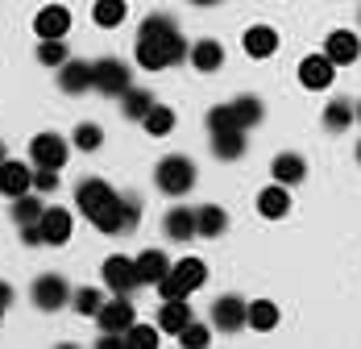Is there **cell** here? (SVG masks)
I'll list each match as a JSON object with an SVG mask.
<instances>
[{"instance_id":"23","label":"cell","mask_w":361,"mask_h":349,"mask_svg":"<svg viewBox=\"0 0 361 349\" xmlns=\"http://www.w3.org/2000/svg\"><path fill=\"white\" fill-rule=\"evenodd\" d=\"M162 229H166L171 242H191V237H200V233H195V208H171L162 216Z\"/></svg>"},{"instance_id":"24","label":"cell","mask_w":361,"mask_h":349,"mask_svg":"<svg viewBox=\"0 0 361 349\" xmlns=\"http://www.w3.org/2000/svg\"><path fill=\"white\" fill-rule=\"evenodd\" d=\"M270 174H274V183L295 187V183H303V179H307V158H303V154H279V158H274V167H270Z\"/></svg>"},{"instance_id":"7","label":"cell","mask_w":361,"mask_h":349,"mask_svg":"<svg viewBox=\"0 0 361 349\" xmlns=\"http://www.w3.org/2000/svg\"><path fill=\"white\" fill-rule=\"evenodd\" d=\"M100 275H104V287H109L112 295H129L133 287H142L137 258H125V254H112V258H104Z\"/></svg>"},{"instance_id":"6","label":"cell","mask_w":361,"mask_h":349,"mask_svg":"<svg viewBox=\"0 0 361 349\" xmlns=\"http://www.w3.org/2000/svg\"><path fill=\"white\" fill-rule=\"evenodd\" d=\"M67 158H71V141L63 138V134H37V138L30 141V162H34V167L63 171Z\"/></svg>"},{"instance_id":"9","label":"cell","mask_w":361,"mask_h":349,"mask_svg":"<svg viewBox=\"0 0 361 349\" xmlns=\"http://www.w3.org/2000/svg\"><path fill=\"white\" fill-rule=\"evenodd\" d=\"M96 320H100V333H121L125 337L137 324V308H133L129 295H112V300H104V308L96 312Z\"/></svg>"},{"instance_id":"12","label":"cell","mask_w":361,"mask_h":349,"mask_svg":"<svg viewBox=\"0 0 361 349\" xmlns=\"http://www.w3.org/2000/svg\"><path fill=\"white\" fill-rule=\"evenodd\" d=\"M332 79H336V63L328 54H307L299 63V83L307 92H324V88H332Z\"/></svg>"},{"instance_id":"1","label":"cell","mask_w":361,"mask_h":349,"mask_svg":"<svg viewBox=\"0 0 361 349\" xmlns=\"http://www.w3.org/2000/svg\"><path fill=\"white\" fill-rule=\"evenodd\" d=\"M75 208L83 212L100 233H109V237L133 233L137 220H142V200L137 196H121L104 179H83L75 187Z\"/></svg>"},{"instance_id":"40","label":"cell","mask_w":361,"mask_h":349,"mask_svg":"<svg viewBox=\"0 0 361 349\" xmlns=\"http://www.w3.org/2000/svg\"><path fill=\"white\" fill-rule=\"evenodd\" d=\"M21 242L25 245H42V229H37V225H21Z\"/></svg>"},{"instance_id":"5","label":"cell","mask_w":361,"mask_h":349,"mask_svg":"<svg viewBox=\"0 0 361 349\" xmlns=\"http://www.w3.org/2000/svg\"><path fill=\"white\" fill-rule=\"evenodd\" d=\"M92 83H96L100 96H116V100H121V96L133 88L129 63H121V59H96V63H92Z\"/></svg>"},{"instance_id":"10","label":"cell","mask_w":361,"mask_h":349,"mask_svg":"<svg viewBox=\"0 0 361 349\" xmlns=\"http://www.w3.org/2000/svg\"><path fill=\"white\" fill-rule=\"evenodd\" d=\"M37 229H42V245H67L71 242V233H75L71 208H54V204H46L42 220H37Z\"/></svg>"},{"instance_id":"37","label":"cell","mask_w":361,"mask_h":349,"mask_svg":"<svg viewBox=\"0 0 361 349\" xmlns=\"http://www.w3.org/2000/svg\"><path fill=\"white\" fill-rule=\"evenodd\" d=\"M179 345H187V349H208V345H212V329H208V324H200V320H191V324L179 333Z\"/></svg>"},{"instance_id":"44","label":"cell","mask_w":361,"mask_h":349,"mask_svg":"<svg viewBox=\"0 0 361 349\" xmlns=\"http://www.w3.org/2000/svg\"><path fill=\"white\" fill-rule=\"evenodd\" d=\"M357 121H361V105H357Z\"/></svg>"},{"instance_id":"32","label":"cell","mask_w":361,"mask_h":349,"mask_svg":"<svg viewBox=\"0 0 361 349\" xmlns=\"http://www.w3.org/2000/svg\"><path fill=\"white\" fill-rule=\"evenodd\" d=\"M67 59H71V50H67V42H63V37H46V42H37V63H42V67L59 71Z\"/></svg>"},{"instance_id":"27","label":"cell","mask_w":361,"mask_h":349,"mask_svg":"<svg viewBox=\"0 0 361 349\" xmlns=\"http://www.w3.org/2000/svg\"><path fill=\"white\" fill-rule=\"evenodd\" d=\"M142 129L149 134V138H166V134L175 129V108L154 105V108H149V112L142 117Z\"/></svg>"},{"instance_id":"8","label":"cell","mask_w":361,"mask_h":349,"mask_svg":"<svg viewBox=\"0 0 361 349\" xmlns=\"http://www.w3.org/2000/svg\"><path fill=\"white\" fill-rule=\"evenodd\" d=\"M30 295H34V308H42V312H59V308L71 304L75 291L67 287L63 275H37L34 287H30Z\"/></svg>"},{"instance_id":"34","label":"cell","mask_w":361,"mask_h":349,"mask_svg":"<svg viewBox=\"0 0 361 349\" xmlns=\"http://www.w3.org/2000/svg\"><path fill=\"white\" fill-rule=\"evenodd\" d=\"M71 146L75 150H83V154H96V150L104 146V129H100L96 121H83V125L71 134Z\"/></svg>"},{"instance_id":"26","label":"cell","mask_w":361,"mask_h":349,"mask_svg":"<svg viewBox=\"0 0 361 349\" xmlns=\"http://www.w3.org/2000/svg\"><path fill=\"white\" fill-rule=\"evenodd\" d=\"M125 17H129V4H125V0H96V4H92V21H96L100 30H116Z\"/></svg>"},{"instance_id":"38","label":"cell","mask_w":361,"mask_h":349,"mask_svg":"<svg viewBox=\"0 0 361 349\" xmlns=\"http://www.w3.org/2000/svg\"><path fill=\"white\" fill-rule=\"evenodd\" d=\"M208 129H212V134H220V129H241L237 117H233V105H216L212 108V112H208Z\"/></svg>"},{"instance_id":"42","label":"cell","mask_w":361,"mask_h":349,"mask_svg":"<svg viewBox=\"0 0 361 349\" xmlns=\"http://www.w3.org/2000/svg\"><path fill=\"white\" fill-rule=\"evenodd\" d=\"M4 158H8V150H4V141H0V162H4Z\"/></svg>"},{"instance_id":"33","label":"cell","mask_w":361,"mask_h":349,"mask_svg":"<svg viewBox=\"0 0 361 349\" xmlns=\"http://www.w3.org/2000/svg\"><path fill=\"white\" fill-rule=\"evenodd\" d=\"M42 212H46V204L37 200L34 191H25V196H17V200H13V220H17V225H37V220H42Z\"/></svg>"},{"instance_id":"30","label":"cell","mask_w":361,"mask_h":349,"mask_svg":"<svg viewBox=\"0 0 361 349\" xmlns=\"http://www.w3.org/2000/svg\"><path fill=\"white\" fill-rule=\"evenodd\" d=\"M353 121H357V105H349V100H332V105L324 108V129H332V134L349 129Z\"/></svg>"},{"instance_id":"45","label":"cell","mask_w":361,"mask_h":349,"mask_svg":"<svg viewBox=\"0 0 361 349\" xmlns=\"http://www.w3.org/2000/svg\"><path fill=\"white\" fill-rule=\"evenodd\" d=\"M0 320H4V308H0Z\"/></svg>"},{"instance_id":"43","label":"cell","mask_w":361,"mask_h":349,"mask_svg":"<svg viewBox=\"0 0 361 349\" xmlns=\"http://www.w3.org/2000/svg\"><path fill=\"white\" fill-rule=\"evenodd\" d=\"M357 162H361V141H357Z\"/></svg>"},{"instance_id":"13","label":"cell","mask_w":361,"mask_h":349,"mask_svg":"<svg viewBox=\"0 0 361 349\" xmlns=\"http://www.w3.org/2000/svg\"><path fill=\"white\" fill-rule=\"evenodd\" d=\"M25 191H34V171H30V162L4 158V162H0V196L17 200V196H25Z\"/></svg>"},{"instance_id":"11","label":"cell","mask_w":361,"mask_h":349,"mask_svg":"<svg viewBox=\"0 0 361 349\" xmlns=\"http://www.w3.org/2000/svg\"><path fill=\"white\" fill-rule=\"evenodd\" d=\"M212 324H216L220 333H237V329H245V324H250V304L237 300V295H220L216 304H212Z\"/></svg>"},{"instance_id":"4","label":"cell","mask_w":361,"mask_h":349,"mask_svg":"<svg viewBox=\"0 0 361 349\" xmlns=\"http://www.w3.org/2000/svg\"><path fill=\"white\" fill-rule=\"evenodd\" d=\"M195 179H200V171H195V162H191L187 154H171V158H162V162L154 167L158 191H162V196H175V200L195 187Z\"/></svg>"},{"instance_id":"41","label":"cell","mask_w":361,"mask_h":349,"mask_svg":"<svg viewBox=\"0 0 361 349\" xmlns=\"http://www.w3.org/2000/svg\"><path fill=\"white\" fill-rule=\"evenodd\" d=\"M13 295H17V291H13L8 283L0 279V308H8V304H13Z\"/></svg>"},{"instance_id":"29","label":"cell","mask_w":361,"mask_h":349,"mask_svg":"<svg viewBox=\"0 0 361 349\" xmlns=\"http://www.w3.org/2000/svg\"><path fill=\"white\" fill-rule=\"evenodd\" d=\"M154 105H158V100H154L145 88H129V92L121 96V112H125V121H142Z\"/></svg>"},{"instance_id":"15","label":"cell","mask_w":361,"mask_h":349,"mask_svg":"<svg viewBox=\"0 0 361 349\" xmlns=\"http://www.w3.org/2000/svg\"><path fill=\"white\" fill-rule=\"evenodd\" d=\"M324 54L336 63V67H349V63H357L361 59V42L353 30H332L324 42Z\"/></svg>"},{"instance_id":"39","label":"cell","mask_w":361,"mask_h":349,"mask_svg":"<svg viewBox=\"0 0 361 349\" xmlns=\"http://www.w3.org/2000/svg\"><path fill=\"white\" fill-rule=\"evenodd\" d=\"M59 187V171L50 167H34V191H54Z\"/></svg>"},{"instance_id":"20","label":"cell","mask_w":361,"mask_h":349,"mask_svg":"<svg viewBox=\"0 0 361 349\" xmlns=\"http://www.w3.org/2000/svg\"><path fill=\"white\" fill-rule=\"evenodd\" d=\"M245 129H220L212 134V154H216L220 162H237V158H245Z\"/></svg>"},{"instance_id":"22","label":"cell","mask_w":361,"mask_h":349,"mask_svg":"<svg viewBox=\"0 0 361 349\" xmlns=\"http://www.w3.org/2000/svg\"><path fill=\"white\" fill-rule=\"evenodd\" d=\"M166 271H171V258L162 249H142L137 254V275H142L145 287H158V283L166 279Z\"/></svg>"},{"instance_id":"28","label":"cell","mask_w":361,"mask_h":349,"mask_svg":"<svg viewBox=\"0 0 361 349\" xmlns=\"http://www.w3.org/2000/svg\"><path fill=\"white\" fill-rule=\"evenodd\" d=\"M250 329L253 333L279 329V304H274V300H253L250 304Z\"/></svg>"},{"instance_id":"17","label":"cell","mask_w":361,"mask_h":349,"mask_svg":"<svg viewBox=\"0 0 361 349\" xmlns=\"http://www.w3.org/2000/svg\"><path fill=\"white\" fill-rule=\"evenodd\" d=\"M59 88H63L67 96H83V92H92V88H96V83H92V63L67 59V63L59 67Z\"/></svg>"},{"instance_id":"31","label":"cell","mask_w":361,"mask_h":349,"mask_svg":"<svg viewBox=\"0 0 361 349\" xmlns=\"http://www.w3.org/2000/svg\"><path fill=\"white\" fill-rule=\"evenodd\" d=\"M233 117H237V125H241V129H253V125H262L266 108H262L257 96H237V100H233Z\"/></svg>"},{"instance_id":"16","label":"cell","mask_w":361,"mask_h":349,"mask_svg":"<svg viewBox=\"0 0 361 349\" xmlns=\"http://www.w3.org/2000/svg\"><path fill=\"white\" fill-rule=\"evenodd\" d=\"M187 59H191V67L200 71V75H212V71L224 67V46H220L216 37H200V42H191Z\"/></svg>"},{"instance_id":"2","label":"cell","mask_w":361,"mask_h":349,"mask_svg":"<svg viewBox=\"0 0 361 349\" xmlns=\"http://www.w3.org/2000/svg\"><path fill=\"white\" fill-rule=\"evenodd\" d=\"M187 37L179 34V25L166 17V13H149L142 21V30H137V46H133V54H137V67L145 71H166L183 63L187 59Z\"/></svg>"},{"instance_id":"35","label":"cell","mask_w":361,"mask_h":349,"mask_svg":"<svg viewBox=\"0 0 361 349\" xmlns=\"http://www.w3.org/2000/svg\"><path fill=\"white\" fill-rule=\"evenodd\" d=\"M158 324H133L125 333V349H158Z\"/></svg>"},{"instance_id":"21","label":"cell","mask_w":361,"mask_h":349,"mask_svg":"<svg viewBox=\"0 0 361 349\" xmlns=\"http://www.w3.org/2000/svg\"><path fill=\"white\" fill-rule=\"evenodd\" d=\"M241 46H245L250 59H270V54L279 50V34H274L270 25H250L245 37H241Z\"/></svg>"},{"instance_id":"18","label":"cell","mask_w":361,"mask_h":349,"mask_svg":"<svg viewBox=\"0 0 361 349\" xmlns=\"http://www.w3.org/2000/svg\"><path fill=\"white\" fill-rule=\"evenodd\" d=\"M257 212H262L266 220H283V216L290 212L287 183H270V187H262V191H257Z\"/></svg>"},{"instance_id":"14","label":"cell","mask_w":361,"mask_h":349,"mask_svg":"<svg viewBox=\"0 0 361 349\" xmlns=\"http://www.w3.org/2000/svg\"><path fill=\"white\" fill-rule=\"evenodd\" d=\"M34 34L42 37V42H46V37H67L71 34V8H63V4H46V8H37Z\"/></svg>"},{"instance_id":"25","label":"cell","mask_w":361,"mask_h":349,"mask_svg":"<svg viewBox=\"0 0 361 349\" xmlns=\"http://www.w3.org/2000/svg\"><path fill=\"white\" fill-rule=\"evenodd\" d=\"M224 229H228V212L220 208V204L195 208V233H200V237H220Z\"/></svg>"},{"instance_id":"36","label":"cell","mask_w":361,"mask_h":349,"mask_svg":"<svg viewBox=\"0 0 361 349\" xmlns=\"http://www.w3.org/2000/svg\"><path fill=\"white\" fill-rule=\"evenodd\" d=\"M71 304H75V312L79 316H96L100 308H104V295L96 291V287H79L71 295Z\"/></svg>"},{"instance_id":"19","label":"cell","mask_w":361,"mask_h":349,"mask_svg":"<svg viewBox=\"0 0 361 349\" xmlns=\"http://www.w3.org/2000/svg\"><path fill=\"white\" fill-rule=\"evenodd\" d=\"M191 320H195V316H191V304H187V300H162V308H158V329H162V333L179 337Z\"/></svg>"},{"instance_id":"3","label":"cell","mask_w":361,"mask_h":349,"mask_svg":"<svg viewBox=\"0 0 361 349\" xmlns=\"http://www.w3.org/2000/svg\"><path fill=\"white\" fill-rule=\"evenodd\" d=\"M204 283H208V266H204L200 258H179V262H171L166 279L158 283V295H162V300H187V295L200 291Z\"/></svg>"}]
</instances>
